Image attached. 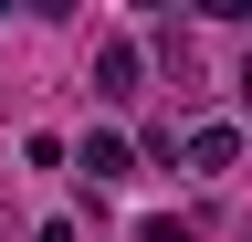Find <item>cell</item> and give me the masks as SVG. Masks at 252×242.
Segmentation results:
<instances>
[{"mask_svg": "<svg viewBox=\"0 0 252 242\" xmlns=\"http://www.w3.org/2000/svg\"><path fill=\"white\" fill-rule=\"evenodd\" d=\"M137 242H200V232H189V221H147Z\"/></svg>", "mask_w": 252, "mask_h": 242, "instance_id": "obj_4", "label": "cell"}, {"mask_svg": "<svg viewBox=\"0 0 252 242\" xmlns=\"http://www.w3.org/2000/svg\"><path fill=\"white\" fill-rule=\"evenodd\" d=\"M242 105H252V53H242Z\"/></svg>", "mask_w": 252, "mask_h": 242, "instance_id": "obj_6", "label": "cell"}, {"mask_svg": "<svg viewBox=\"0 0 252 242\" xmlns=\"http://www.w3.org/2000/svg\"><path fill=\"white\" fill-rule=\"evenodd\" d=\"M32 242H84V232H74V221H42V232H32Z\"/></svg>", "mask_w": 252, "mask_h": 242, "instance_id": "obj_5", "label": "cell"}, {"mask_svg": "<svg viewBox=\"0 0 252 242\" xmlns=\"http://www.w3.org/2000/svg\"><path fill=\"white\" fill-rule=\"evenodd\" d=\"M137 158H126V137H84V179H126Z\"/></svg>", "mask_w": 252, "mask_h": 242, "instance_id": "obj_3", "label": "cell"}, {"mask_svg": "<svg viewBox=\"0 0 252 242\" xmlns=\"http://www.w3.org/2000/svg\"><path fill=\"white\" fill-rule=\"evenodd\" d=\"M94 95H137V42H94Z\"/></svg>", "mask_w": 252, "mask_h": 242, "instance_id": "obj_2", "label": "cell"}, {"mask_svg": "<svg viewBox=\"0 0 252 242\" xmlns=\"http://www.w3.org/2000/svg\"><path fill=\"white\" fill-rule=\"evenodd\" d=\"M189 169H200V179H231L242 169V137L231 127H189Z\"/></svg>", "mask_w": 252, "mask_h": 242, "instance_id": "obj_1", "label": "cell"}]
</instances>
